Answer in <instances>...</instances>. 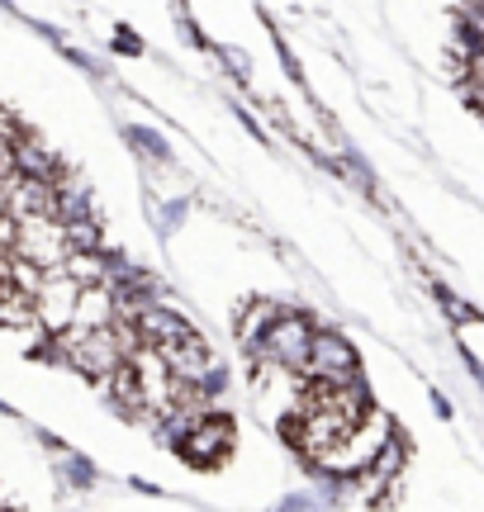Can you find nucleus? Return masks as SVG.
<instances>
[{
	"instance_id": "nucleus-1",
	"label": "nucleus",
	"mask_w": 484,
	"mask_h": 512,
	"mask_svg": "<svg viewBox=\"0 0 484 512\" xmlns=\"http://www.w3.org/2000/svg\"><path fill=\"white\" fill-rule=\"evenodd\" d=\"M399 427H394V418L385 413V408H366V418L356 422L347 437L337 441L333 451H323V460H318L314 470H323V475H333V479H347V475H356V470H366L375 460V451L385 446V441L394 437Z\"/></svg>"
},
{
	"instance_id": "nucleus-2",
	"label": "nucleus",
	"mask_w": 484,
	"mask_h": 512,
	"mask_svg": "<svg viewBox=\"0 0 484 512\" xmlns=\"http://www.w3.org/2000/svg\"><path fill=\"white\" fill-rule=\"evenodd\" d=\"M309 347H314V323L304 318V313L285 309L271 323V328L261 332V342L252 347V356L257 361H271V366H285V370H304V361H309Z\"/></svg>"
},
{
	"instance_id": "nucleus-3",
	"label": "nucleus",
	"mask_w": 484,
	"mask_h": 512,
	"mask_svg": "<svg viewBox=\"0 0 484 512\" xmlns=\"http://www.w3.org/2000/svg\"><path fill=\"white\" fill-rule=\"evenodd\" d=\"M15 256L34 261L38 271H57L67 252H72V238H67V223L57 214H34V219H15Z\"/></svg>"
},
{
	"instance_id": "nucleus-4",
	"label": "nucleus",
	"mask_w": 484,
	"mask_h": 512,
	"mask_svg": "<svg viewBox=\"0 0 484 512\" xmlns=\"http://www.w3.org/2000/svg\"><path fill=\"white\" fill-rule=\"evenodd\" d=\"M176 451H181V460L200 465V470H219L228 460V451H233V422L209 408V413H200V418H190L186 427H181Z\"/></svg>"
},
{
	"instance_id": "nucleus-5",
	"label": "nucleus",
	"mask_w": 484,
	"mask_h": 512,
	"mask_svg": "<svg viewBox=\"0 0 484 512\" xmlns=\"http://www.w3.org/2000/svg\"><path fill=\"white\" fill-rule=\"evenodd\" d=\"M76 299H81V280H72L62 266L43 271V280H38V290H34V328L43 337H57L62 328H72Z\"/></svg>"
},
{
	"instance_id": "nucleus-6",
	"label": "nucleus",
	"mask_w": 484,
	"mask_h": 512,
	"mask_svg": "<svg viewBox=\"0 0 484 512\" xmlns=\"http://www.w3.org/2000/svg\"><path fill=\"white\" fill-rule=\"evenodd\" d=\"M361 366H356V351L347 347V337L333 328H314V347H309V361L299 370V380H356Z\"/></svg>"
},
{
	"instance_id": "nucleus-7",
	"label": "nucleus",
	"mask_w": 484,
	"mask_h": 512,
	"mask_svg": "<svg viewBox=\"0 0 484 512\" xmlns=\"http://www.w3.org/2000/svg\"><path fill=\"white\" fill-rule=\"evenodd\" d=\"M280 313H285V304H276V299H247V304H242L238 309V323H233V328H238V347L242 351H252L261 342V332L271 328V323H276Z\"/></svg>"
},
{
	"instance_id": "nucleus-8",
	"label": "nucleus",
	"mask_w": 484,
	"mask_h": 512,
	"mask_svg": "<svg viewBox=\"0 0 484 512\" xmlns=\"http://www.w3.org/2000/svg\"><path fill=\"white\" fill-rule=\"evenodd\" d=\"M0 166H15V138L0 128Z\"/></svg>"
},
{
	"instance_id": "nucleus-9",
	"label": "nucleus",
	"mask_w": 484,
	"mask_h": 512,
	"mask_svg": "<svg viewBox=\"0 0 484 512\" xmlns=\"http://www.w3.org/2000/svg\"><path fill=\"white\" fill-rule=\"evenodd\" d=\"M10 181H15V166H0V214H5V200H10Z\"/></svg>"
}]
</instances>
